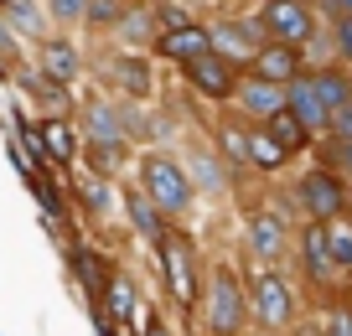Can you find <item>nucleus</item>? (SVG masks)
Returning a JSON list of instances; mask_svg holds the SVG:
<instances>
[{
  "instance_id": "39",
  "label": "nucleus",
  "mask_w": 352,
  "mask_h": 336,
  "mask_svg": "<svg viewBox=\"0 0 352 336\" xmlns=\"http://www.w3.org/2000/svg\"><path fill=\"white\" fill-rule=\"evenodd\" d=\"M140 336H171V326H166L155 311H145V321H140Z\"/></svg>"
},
{
  "instance_id": "29",
  "label": "nucleus",
  "mask_w": 352,
  "mask_h": 336,
  "mask_svg": "<svg viewBox=\"0 0 352 336\" xmlns=\"http://www.w3.org/2000/svg\"><path fill=\"white\" fill-rule=\"evenodd\" d=\"M249 130H254V124H243V120H223V124H218L223 155H228V161H239V166H249Z\"/></svg>"
},
{
  "instance_id": "31",
  "label": "nucleus",
  "mask_w": 352,
  "mask_h": 336,
  "mask_svg": "<svg viewBox=\"0 0 352 336\" xmlns=\"http://www.w3.org/2000/svg\"><path fill=\"white\" fill-rule=\"evenodd\" d=\"M124 11H130L124 0H88V26L94 32H114L124 21Z\"/></svg>"
},
{
  "instance_id": "8",
  "label": "nucleus",
  "mask_w": 352,
  "mask_h": 336,
  "mask_svg": "<svg viewBox=\"0 0 352 336\" xmlns=\"http://www.w3.org/2000/svg\"><path fill=\"white\" fill-rule=\"evenodd\" d=\"M78 140L88 150H130L124 140V124L114 114V98H83L78 104Z\"/></svg>"
},
{
  "instance_id": "12",
  "label": "nucleus",
  "mask_w": 352,
  "mask_h": 336,
  "mask_svg": "<svg viewBox=\"0 0 352 336\" xmlns=\"http://www.w3.org/2000/svg\"><path fill=\"white\" fill-rule=\"evenodd\" d=\"M233 104H239V120L243 124H270L285 109V88L264 83V78H239V93H233Z\"/></svg>"
},
{
  "instance_id": "3",
  "label": "nucleus",
  "mask_w": 352,
  "mask_h": 336,
  "mask_svg": "<svg viewBox=\"0 0 352 336\" xmlns=\"http://www.w3.org/2000/svg\"><path fill=\"white\" fill-rule=\"evenodd\" d=\"M155 259H161V280L166 290L176 295L182 311H197L202 305V264H197V243L182 228H171L161 243H155Z\"/></svg>"
},
{
  "instance_id": "34",
  "label": "nucleus",
  "mask_w": 352,
  "mask_h": 336,
  "mask_svg": "<svg viewBox=\"0 0 352 336\" xmlns=\"http://www.w3.org/2000/svg\"><path fill=\"white\" fill-rule=\"evenodd\" d=\"M16 67H21V42H16V32L6 21H0V78L11 83L16 78Z\"/></svg>"
},
{
  "instance_id": "14",
  "label": "nucleus",
  "mask_w": 352,
  "mask_h": 336,
  "mask_svg": "<svg viewBox=\"0 0 352 336\" xmlns=\"http://www.w3.org/2000/svg\"><path fill=\"white\" fill-rule=\"evenodd\" d=\"M104 78L120 88V98H151L155 93L151 63H145L140 52H109L104 57Z\"/></svg>"
},
{
  "instance_id": "16",
  "label": "nucleus",
  "mask_w": 352,
  "mask_h": 336,
  "mask_svg": "<svg viewBox=\"0 0 352 336\" xmlns=\"http://www.w3.org/2000/svg\"><path fill=\"white\" fill-rule=\"evenodd\" d=\"M104 311H109V321L114 326H124V331H135V326L145 321V300H140V290H135V280L124 269H114L109 274V284H104Z\"/></svg>"
},
{
  "instance_id": "33",
  "label": "nucleus",
  "mask_w": 352,
  "mask_h": 336,
  "mask_svg": "<svg viewBox=\"0 0 352 336\" xmlns=\"http://www.w3.org/2000/svg\"><path fill=\"white\" fill-rule=\"evenodd\" d=\"M42 5L57 26H83L88 21V0H42Z\"/></svg>"
},
{
  "instance_id": "5",
  "label": "nucleus",
  "mask_w": 352,
  "mask_h": 336,
  "mask_svg": "<svg viewBox=\"0 0 352 336\" xmlns=\"http://www.w3.org/2000/svg\"><path fill=\"white\" fill-rule=\"evenodd\" d=\"M296 202H300V212H306L311 223H331V217L347 212V181H342V171H331V166H311L296 181Z\"/></svg>"
},
{
  "instance_id": "22",
  "label": "nucleus",
  "mask_w": 352,
  "mask_h": 336,
  "mask_svg": "<svg viewBox=\"0 0 352 336\" xmlns=\"http://www.w3.org/2000/svg\"><path fill=\"white\" fill-rule=\"evenodd\" d=\"M6 26L16 32V42L26 36V42H36V47L52 36V16H47L42 0H11V5H6Z\"/></svg>"
},
{
  "instance_id": "27",
  "label": "nucleus",
  "mask_w": 352,
  "mask_h": 336,
  "mask_svg": "<svg viewBox=\"0 0 352 336\" xmlns=\"http://www.w3.org/2000/svg\"><path fill=\"white\" fill-rule=\"evenodd\" d=\"M321 228H327V254H331V264H337V274H352V212L331 217Z\"/></svg>"
},
{
  "instance_id": "17",
  "label": "nucleus",
  "mask_w": 352,
  "mask_h": 336,
  "mask_svg": "<svg viewBox=\"0 0 352 336\" xmlns=\"http://www.w3.org/2000/svg\"><path fill=\"white\" fill-rule=\"evenodd\" d=\"M67 269H73L78 290H83V305L104 300V284H109V274H114V264L104 259V254H94V249H83V243H73V249H67Z\"/></svg>"
},
{
  "instance_id": "21",
  "label": "nucleus",
  "mask_w": 352,
  "mask_h": 336,
  "mask_svg": "<svg viewBox=\"0 0 352 336\" xmlns=\"http://www.w3.org/2000/svg\"><path fill=\"white\" fill-rule=\"evenodd\" d=\"M36 67H42L52 83L73 88V83H78V73H83V57H78V47H73V42H63V36H47L42 52H36Z\"/></svg>"
},
{
  "instance_id": "24",
  "label": "nucleus",
  "mask_w": 352,
  "mask_h": 336,
  "mask_svg": "<svg viewBox=\"0 0 352 336\" xmlns=\"http://www.w3.org/2000/svg\"><path fill=\"white\" fill-rule=\"evenodd\" d=\"M311 83H316V98H321V109H327V120H331V114H342V109H352V73L342 63L316 67Z\"/></svg>"
},
{
  "instance_id": "36",
  "label": "nucleus",
  "mask_w": 352,
  "mask_h": 336,
  "mask_svg": "<svg viewBox=\"0 0 352 336\" xmlns=\"http://www.w3.org/2000/svg\"><path fill=\"white\" fill-rule=\"evenodd\" d=\"M331 42H337V57H342V67L352 63V16L347 21H331Z\"/></svg>"
},
{
  "instance_id": "7",
  "label": "nucleus",
  "mask_w": 352,
  "mask_h": 336,
  "mask_svg": "<svg viewBox=\"0 0 352 336\" xmlns=\"http://www.w3.org/2000/svg\"><path fill=\"white\" fill-rule=\"evenodd\" d=\"M259 21L270 42H285V47H306L316 36V11L306 0H259Z\"/></svg>"
},
{
  "instance_id": "20",
  "label": "nucleus",
  "mask_w": 352,
  "mask_h": 336,
  "mask_svg": "<svg viewBox=\"0 0 352 336\" xmlns=\"http://www.w3.org/2000/svg\"><path fill=\"white\" fill-rule=\"evenodd\" d=\"M285 109L296 114L300 124H306L316 140H327V109H321V98H316V83H311V73H300L296 83L285 88Z\"/></svg>"
},
{
  "instance_id": "19",
  "label": "nucleus",
  "mask_w": 352,
  "mask_h": 336,
  "mask_svg": "<svg viewBox=\"0 0 352 336\" xmlns=\"http://www.w3.org/2000/svg\"><path fill=\"white\" fill-rule=\"evenodd\" d=\"M16 83L26 88V93L36 98V104L47 109V120H67V114H73V93H67L63 83H52V78L42 73V67H16Z\"/></svg>"
},
{
  "instance_id": "13",
  "label": "nucleus",
  "mask_w": 352,
  "mask_h": 336,
  "mask_svg": "<svg viewBox=\"0 0 352 336\" xmlns=\"http://www.w3.org/2000/svg\"><path fill=\"white\" fill-rule=\"evenodd\" d=\"M212 52V32L202 21H192V26H176V32H161L155 36V57L161 63H171V67H187V63H197V57H208Z\"/></svg>"
},
{
  "instance_id": "11",
  "label": "nucleus",
  "mask_w": 352,
  "mask_h": 336,
  "mask_svg": "<svg viewBox=\"0 0 352 336\" xmlns=\"http://www.w3.org/2000/svg\"><path fill=\"white\" fill-rule=\"evenodd\" d=\"M243 243H249V254H254L259 264L285 259V249H290L285 217H275V212H249V217H243Z\"/></svg>"
},
{
  "instance_id": "6",
  "label": "nucleus",
  "mask_w": 352,
  "mask_h": 336,
  "mask_svg": "<svg viewBox=\"0 0 352 336\" xmlns=\"http://www.w3.org/2000/svg\"><path fill=\"white\" fill-rule=\"evenodd\" d=\"M208 32H212V52H218V57H228L233 67H249L254 57H259V47L270 42V36H264L259 11L223 16V21H218V26H208Z\"/></svg>"
},
{
  "instance_id": "25",
  "label": "nucleus",
  "mask_w": 352,
  "mask_h": 336,
  "mask_svg": "<svg viewBox=\"0 0 352 336\" xmlns=\"http://www.w3.org/2000/svg\"><path fill=\"white\" fill-rule=\"evenodd\" d=\"M187 176H192V186L197 192H208V197H223L228 192V171H223V161L212 150H192L187 155Z\"/></svg>"
},
{
  "instance_id": "15",
  "label": "nucleus",
  "mask_w": 352,
  "mask_h": 336,
  "mask_svg": "<svg viewBox=\"0 0 352 336\" xmlns=\"http://www.w3.org/2000/svg\"><path fill=\"white\" fill-rule=\"evenodd\" d=\"M254 78H264V83H275V88H290L300 73H306V57H300V47H285V42H264L259 57L249 63Z\"/></svg>"
},
{
  "instance_id": "32",
  "label": "nucleus",
  "mask_w": 352,
  "mask_h": 336,
  "mask_svg": "<svg viewBox=\"0 0 352 336\" xmlns=\"http://www.w3.org/2000/svg\"><path fill=\"white\" fill-rule=\"evenodd\" d=\"M78 197H83V207H88L94 217L109 212V181H104V176H88V181H78Z\"/></svg>"
},
{
  "instance_id": "41",
  "label": "nucleus",
  "mask_w": 352,
  "mask_h": 336,
  "mask_svg": "<svg viewBox=\"0 0 352 336\" xmlns=\"http://www.w3.org/2000/svg\"><path fill=\"white\" fill-rule=\"evenodd\" d=\"M6 5H11V0H0V11H6Z\"/></svg>"
},
{
  "instance_id": "35",
  "label": "nucleus",
  "mask_w": 352,
  "mask_h": 336,
  "mask_svg": "<svg viewBox=\"0 0 352 336\" xmlns=\"http://www.w3.org/2000/svg\"><path fill=\"white\" fill-rule=\"evenodd\" d=\"M151 11H155V26H161V32H176V26H192V16L182 11L176 0H155Z\"/></svg>"
},
{
  "instance_id": "26",
  "label": "nucleus",
  "mask_w": 352,
  "mask_h": 336,
  "mask_svg": "<svg viewBox=\"0 0 352 336\" xmlns=\"http://www.w3.org/2000/svg\"><path fill=\"white\" fill-rule=\"evenodd\" d=\"M264 130H270V140H275L285 155H300V150H311V145H316V135H311L306 124H300L296 114H290V109H280V114H275L270 124H264Z\"/></svg>"
},
{
  "instance_id": "10",
  "label": "nucleus",
  "mask_w": 352,
  "mask_h": 336,
  "mask_svg": "<svg viewBox=\"0 0 352 336\" xmlns=\"http://www.w3.org/2000/svg\"><path fill=\"white\" fill-rule=\"evenodd\" d=\"M36 140H42V171L47 176H63L83 155V140H78V130L67 120H36Z\"/></svg>"
},
{
  "instance_id": "37",
  "label": "nucleus",
  "mask_w": 352,
  "mask_h": 336,
  "mask_svg": "<svg viewBox=\"0 0 352 336\" xmlns=\"http://www.w3.org/2000/svg\"><path fill=\"white\" fill-rule=\"evenodd\" d=\"M321 336H352V305H331L327 331H321Z\"/></svg>"
},
{
  "instance_id": "23",
  "label": "nucleus",
  "mask_w": 352,
  "mask_h": 336,
  "mask_svg": "<svg viewBox=\"0 0 352 336\" xmlns=\"http://www.w3.org/2000/svg\"><path fill=\"white\" fill-rule=\"evenodd\" d=\"M300 264H306L311 284L337 280V264H331V254H327V228H321V223H306V233H300Z\"/></svg>"
},
{
  "instance_id": "18",
  "label": "nucleus",
  "mask_w": 352,
  "mask_h": 336,
  "mask_svg": "<svg viewBox=\"0 0 352 336\" xmlns=\"http://www.w3.org/2000/svg\"><path fill=\"white\" fill-rule=\"evenodd\" d=\"M124 217H130V228L140 233V238L151 243V249L166 238V233H171V217H166L161 207H155L151 197L140 192V186H124Z\"/></svg>"
},
{
  "instance_id": "1",
  "label": "nucleus",
  "mask_w": 352,
  "mask_h": 336,
  "mask_svg": "<svg viewBox=\"0 0 352 336\" xmlns=\"http://www.w3.org/2000/svg\"><path fill=\"white\" fill-rule=\"evenodd\" d=\"M202 326L208 336H243L249 331V295H243L239 274L228 264H208L202 269Z\"/></svg>"
},
{
  "instance_id": "4",
  "label": "nucleus",
  "mask_w": 352,
  "mask_h": 336,
  "mask_svg": "<svg viewBox=\"0 0 352 336\" xmlns=\"http://www.w3.org/2000/svg\"><path fill=\"white\" fill-rule=\"evenodd\" d=\"M249 321H259V331H290L296 326V290L280 269H254L249 280Z\"/></svg>"
},
{
  "instance_id": "30",
  "label": "nucleus",
  "mask_w": 352,
  "mask_h": 336,
  "mask_svg": "<svg viewBox=\"0 0 352 336\" xmlns=\"http://www.w3.org/2000/svg\"><path fill=\"white\" fill-rule=\"evenodd\" d=\"M114 32H120V42H151L155 47V36H161V26H155V16L151 11H135V5H130V11H124V21L120 26H114Z\"/></svg>"
},
{
  "instance_id": "38",
  "label": "nucleus",
  "mask_w": 352,
  "mask_h": 336,
  "mask_svg": "<svg viewBox=\"0 0 352 336\" xmlns=\"http://www.w3.org/2000/svg\"><path fill=\"white\" fill-rule=\"evenodd\" d=\"M321 11H327V26L331 21H347V16H352V0H321Z\"/></svg>"
},
{
  "instance_id": "28",
  "label": "nucleus",
  "mask_w": 352,
  "mask_h": 336,
  "mask_svg": "<svg viewBox=\"0 0 352 336\" xmlns=\"http://www.w3.org/2000/svg\"><path fill=\"white\" fill-rule=\"evenodd\" d=\"M285 161H290V155L270 140V130H264V124H254V130H249V166H259V171H280Z\"/></svg>"
},
{
  "instance_id": "9",
  "label": "nucleus",
  "mask_w": 352,
  "mask_h": 336,
  "mask_svg": "<svg viewBox=\"0 0 352 336\" xmlns=\"http://www.w3.org/2000/svg\"><path fill=\"white\" fill-rule=\"evenodd\" d=\"M182 73H187L192 93L212 98V104H233V93H239V67H233L228 57H218V52H208V57H197V63H187Z\"/></svg>"
},
{
  "instance_id": "40",
  "label": "nucleus",
  "mask_w": 352,
  "mask_h": 336,
  "mask_svg": "<svg viewBox=\"0 0 352 336\" xmlns=\"http://www.w3.org/2000/svg\"><path fill=\"white\" fill-rule=\"evenodd\" d=\"M290 336H321L316 326H290Z\"/></svg>"
},
{
  "instance_id": "2",
  "label": "nucleus",
  "mask_w": 352,
  "mask_h": 336,
  "mask_svg": "<svg viewBox=\"0 0 352 336\" xmlns=\"http://www.w3.org/2000/svg\"><path fill=\"white\" fill-rule=\"evenodd\" d=\"M135 186H140L166 217H182L192 202H197V186H192V176H187V161H176V155H166V150H145L140 161H135Z\"/></svg>"
}]
</instances>
